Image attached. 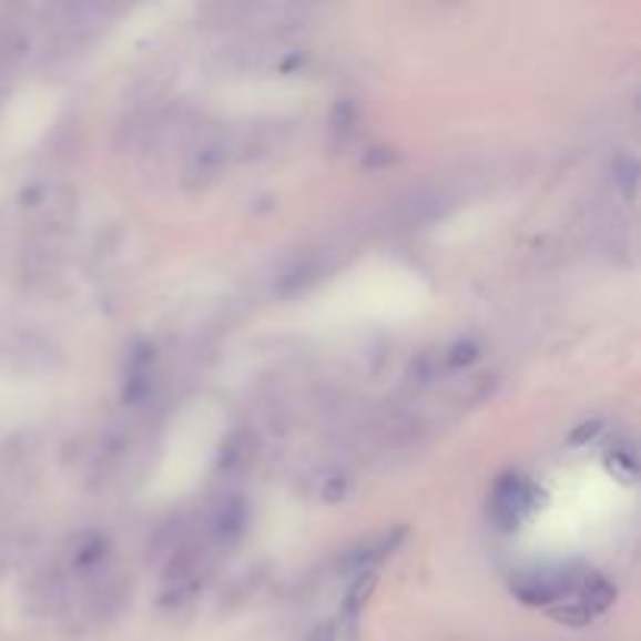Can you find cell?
<instances>
[{
	"instance_id": "6da1fadb",
	"label": "cell",
	"mask_w": 641,
	"mask_h": 641,
	"mask_svg": "<svg viewBox=\"0 0 641 641\" xmlns=\"http://www.w3.org/2000/svg\"><path fill=\"white\" fill-rule=\"evenodd\" d=\"M228 160V141L220 132H210L204 139H197L191 144L189 156H185V189L201 191L213 185Z\"/></svg>"
},
{
	"instance_id": "7a4b0ae2",
	"label": "cell",
	"mask_w": 641,
	"mask_h": 641,
	"mask_svg": "<svg viewBox=\"0 0 641 641\" xmlns=\"http://www.w3.org/2000/svg\"><path fill=\"white\" fill-rule=\"evenodd\" d=\"M570 572L563 567H532V570L517 572L513 594L526 604H554L570 591Z\"/></svg>"
},
{
	"instance_id": "3957f363",
	"label": "cell",
	"mask_w": 641,
	"mask_h": 641,
	"mask_svg": "<svg viewBox=\"0 0 641 641\" xmlns=\"http://www.w3.org/2000/svg\"><path fill=\"white\" fill-rule=\"evenodd\" d=\"M532 507V491L522 482L517 472H507L498 479V486L491 491V517L501 526L503 532H513L526 517V510Z\"/></svg>"
},
{
	"instance_id": "277c9868",
	"label": "cell",
	"mask_w": 641,
	"mask_h": 641,
	"mask_svg": "<svg viewBox=\"0 0 641 641\" xmlns=\"http://www.w3.org/2000/svg\"><path fill=\"white\" fill-rule=\"evenodd\" d=\"M210 538L216 541V545H223V548H232V545H238L244 536V529H247V501H244L242 495H235V491H228L223 498H216L213 507H210Z\"/></svg>"
},
{
	"instance_id": "5b68a950",
	"label": "cell",
	"mask_w": 641,
	"mask_h": 641,
	"mask_svg": "<svg viewBox=\"0 0 641 641\" xmlns=\"http://www.w3.org/2000/svg\"><path fill=\"white\" fill-rule=\"evenodd\" d=\"M319 276H323V251L304 254V257H297V261L282 273V278H278V292H282V295H297V292L311 288Z\"/></svg>"
},
{
	"instance_id": "8992f818",
	"label": "cell",
	"mask_w": 641,
	"mask_h": 641,
	"mask_svg": "<svg viewBox=\"0 0 641 641\" xmlns=\"http://www.w3.org/2000/svg\"><path fill=\"white\" fill-rule=\"evenodd\" d=\"M441 216V197L429 194V191H416L414 197H407L400 204V220L407 226H423V223H433Z\"/></svg>"
},
{
	"instance_id": "52a82bcc",
	"label": "cell",
	"mask_w": 641,
	"mask_h": 641,
	"mask_svg": "<svg viewBox=\"0 0 641 641\" xmlns=\"http://www.w3.org/2000/svg\"><path fill=\"white\" fill-rule=\"evenodd\" d=\"M613 601H617V589L607 582L604 576L589 572L586 582H582V601H579V604L586 607L589 613H601V610H607Z\"/></svg>"
},
{
	"instance_id": "ba28073f",
	"label": "cell",
	"mask_w": 641,
	"mask_h": 641,
	"mask_svg": "<svg viewBox=\"0 0 641 641\" xmlns=\"http://www.w3.org/2000/svg\"><path fill=\"white\" fill-rule=\"evenodd\" d=\"M476 345L472 342H457V345L448 347V354H445V364L451 366V369H464V366H469L472 360H476Z\"/></svg>"
},
{
	"instance_id": "9c48e42d",
	"label": "cell",
	"mask_w": 641,
	"mask_h": 641,
	"mask_svg": "<svg viewBox=\"0 0 641 641\" xmlns=\"http://www.w3.org/2000/svg\"><path fill=\"white\" fill-rule=\"evenodd\" d=\"M554 617H557V620H563V623L582 625L586 620H589L591 613L582 604H570V607H560V610H554Z\"/></svg>"
},
{
	"instance_id": "30bf717a",
	"label": "cell",
	"mask_w": 641,
	"mask_h": 641,
	"mask_svg": "<svg viewBox=\"0 0 641 641\" xmlns=\"http://www.w3.org/2000/svg\"><path fill=\"white\" fill-rule=\"evenodd\" d=\"M311 641H335V629H332V625H323L319 632H313Z\"/></svg>"
}]
</instances>
